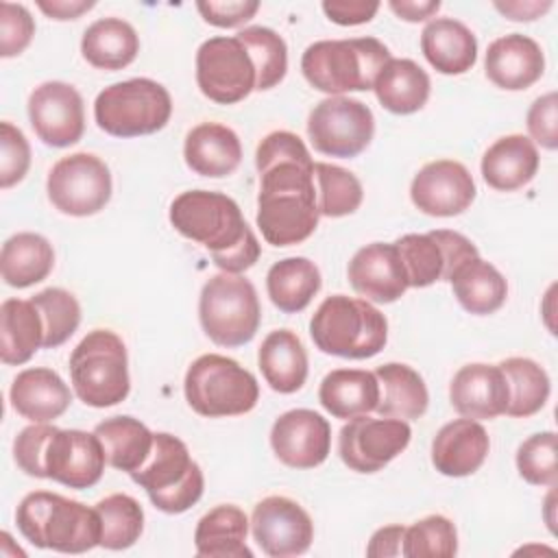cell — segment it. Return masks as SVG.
<instances>
[{
    "label": "cell",
    "instance_id": "cb8c5ba5",
    "mask_svg": "<svg viewBox=\"0 0 558 558\" xmlns=\"http://www.w3.org/2000/svg\"><path fill=\"white\" fill-rule=\"evenodd\" d=\"M9 401L20 416L33 423H50L70 408L72 392L59 373L35 366L15 375Z\"/></svg>",
    "mask_w": 558,
    "mask_h": 558
},
{
    "label": "cell",
    "instance_id": "d4e9b609",
    "mask_svg": "<svg viewBox=\"0 0 558 558\" xmlns=\"http://www.w3.org/2000/svg\"><path fill=\"white\" fill-rule=\"evenodd\" d=\"M538 163L536 144L521 133H512L495 140L486 148L480 170L493 190L514 192L534 179Z\"/></svg>",
    "mask_w": 558,
    "mask_h": 558
},
{
    "label": "cell",
    "instance_id": "277c9868",
    "mask_svg": "<svg viewBox=\"0 0 558 558\" xmlns=\"http://www.w3.org/2000/svg\"><path fill=\"white\" fill-rule=\"evenodd\" d=\"M390 50L375 37L320 39L305 48L301 72L305 81L329 96L373 89L379 70L390 61Z\"/></svg>",
    "mask_w": 558,
    "mask_h": 558
},
{
    "label": "cell",
    "instance_id": "ac0fdd59",
    "mask_svg": "<svg viewBox=\"0 0 558 558\" xmlns=\"http://www.w3.org/2000/svg\"><path fill=\"white\" fill-rule=\"evenodd\" d=\"M475 181L464 163L453 159H436L425 163L412 179L410 198L414 207L427 216H458L475 198Z\"/></svg>",
    "mask_w": 558,
    "mask_h": 558
},
{
    "label": "cell",
    "instance_id": "9f6ffc18",
    "mask_svg": "<svg viewBox=\"0 0 558 558\" xmlns=\"http://www.w3.org/2000/svg\"><path fill=\"white\" fill-rule=\"evenodd\" d=\"M388 7L405 22H425L434 20L440 9L438 0H390Z\"/></svg>",
    "mask_w": 558,
    "mask_h": 558
},
{
    "label": "cell",
    "instance_id": "74e56055",
    "mask_svg": "<svg viewBox=\"0 0 558 558\" xmlns=\"http://www.w3.org/2000/svg\"><path fill=\"white\" fill-rule=\"evenodd\" d=\"M94 434L102 442L107 464L129 475L137 471L153 451L155 434L133 416H111L94 427Z\"/></svg>",
    "mask_w": 558,
    "mask_h": 558
},
{
    "label": "cell",
    "instance_id": "b9f144b4",
    "mask_svg": "<svg viewBox=\"0 0 558 558\" xmlns=\"http://www.w3.org/2000/svg\"><path fill=\"white\" fill-rule=\"evenodd\" d=\"M235 37L246 46L255 65V89L264 92L279 85L288 70V46L283 37L268 26H246Z\"/></svg>",
    "mask_w": 558,
    "mask_h": 558
},
{
    "label": "cell",
    "instance_id": "680465c9",
    "mask_svg": "<svg viewBox=\"0 0 558 558\" xmlns=\"http://www.w3.org/2000/svg\"><path fill=\"white\" fill-rule=\"evenodd\" d=\"M0 538H2V545H11V536H9L7 532H2ZM15 556H26V554H24L20 547H15Z\"/></svg>",
    "mask_w": 558,
    "mask_h": 558
},
{
    "label": "cell",
    "instance_id": "6da1fadb",
    "mask_svg": "<svg viewBox=\"0 0 558 558\" xmlns=\"http://www.w3.org/2000/svg\"><path fill=\"white\" fill-rule=\"evenodd\" d=\"M259 172L257 227L272 246L307 240L318 227L314 161L296 133L272 131L255 150Z\"/></svg>",
    "mask_w": 558,
    "mask_h": 558
},
{
    "label": "cell",
    "instance_id": "db71d44e",
    "mask_svg": "<svg viewBox=\"0 0 558 558\" xmlns=\"http://www.w3.org/2000/svg\"><path fill=\"white\" fill-rule=\"evenodd\" d=\"M403 525H386L379 527L366 547V556L371 558H386V556H401V545H403Z\"/></svg>",
    "mask_w": 558,
    "mask_h": 558
},
{
    "label": "cell",
    "instance_id": "9a60e30c",
    "mask_svg": "<svg viewBox=\"0 0 558 558\" xmlns=\"http://www.w3.org/2000/svg\"><path fill=\"white\" fill-rule=\"evenodd\" d=\"M251 532L259 549L270 558L301 556L314 541L310 514L290 497H264L251 514Z\"/></svg>",
    "mask_w": 558,
    "mask_h": 558
},
{
    "label": "cell",
    "instance_id": "f5cc1de1",
    "mask_svg": "<svg viewBox=\"0 0 558 558\" xmlns=\"http://www.w3.org/2000/svg\"><path fill=\"white\" fill-rule=\"evenodd\" d=\"M325 15L340 26H357L366 24L379 11V2L373 0H325Z\"/></svg>",
    "mask_w": 558,
    "mask_h": 558
},
{
    "label": "cell",
    "instance_id": "484cf974",
    "mask_svg": "<svg viewBox=\"0 0 558 558\" xmlns=\"http://www.w3.org/2000/svg\"><path fill=\"white\" fill-rule=\"evenodd\" d=\"M183 159L192 172L220 179L240 166L242 144L233 129L218 122H203L185 135Z\"/></svg>",
    "mask_w": 558,
    "mask_h": 558
},
{
    "label": "cell",
    "instance_id": "f546056e",
    "mask_svg": "<svg viewBox=\"0 0 558 558\" xmlns=\"http://www.w3.org/2000/svg\"><path fill=\"white\" fill-rule=\"evenodd\" d=\"M248 519L242 508L222 504L203 514L194 530L196 554L205 558H253L246 545Z\"/></svg>",
    "mask_w": 558,
    "mask_h": 558
},
{
    "label": "cell",
    "instance_id": "83f0119b",
    "mask_svg": "<svg viewBox=\"0 0 558 558\" xmlns=\"http://www.w3.org/2000/svg\"><path fill=\"white\" fill-rule=\"evenodd\" d=\"M259 371L266 384L281 395L301 390L307 379V353L301 338L290 329L270 331L257 351Z\"/></svg>",
    "mask_w": 558,
    "mask_h": 558
},
{
    "label": "cell",
    "instance_id": "4fadbf2b",
    "mask_svg": "<svg viewBox=\"0 0 558 558\" xmlns=\"http://www.w3.org/2000/svg\"><path fill=\"white\" fill-rule=\"evenodd\" d=\"M196 83L205 98L218 105L244 100L257 83L246 46L233 37H209L196 50Z\"/></svg>",
    "mask_w": 558,
    "mask_h": 558
},
{
    "label": "cell",
    "instance_id": "8992f818",
    "mask_svg": "<svg viewBox=\"0 0 558 558\" xmlns=\"http://www.w3.org/2000/svg\"><path fill=\"white\" fill-rule=\"evenodd\" d=\"M74 395L92 408H111L129 397V357L122 338L111 329L89 331L70 355Z\"/></svg>",
    "mask_w": 558,
    "mask_h": 558
},
{
    "label": "cell",
    "instance_id": "c3c4849f",
    "mask_svg": "<svg viewBox=\"0 0 558 558\" xmlns=\"http://www.w3.org/2000/svg\"><path fill=\"white\" fill-rule=\"evenodd\" d=\"M35 35V20L24 4L0 2V57H17Z\"/></svg>",
    "mask_w": 558,
    "mask_h": 558
},
{
    "label": "cell",
    "instance_id": "d6986e66",
    "mask_svg": "<svg viewBox=\"0 0 558 558\" xmlns=\"http://www.w3.org/2000/svg\"><path fill=\"white\" fill-rule=\"evenodd\" d=\"M270 447L286 466L314 469L329 456L331 427L314 410H288L270 427Z\"/></svg>",
    "mask_w": 558,
    "mask_h": 558
},
{
    "label": "cell",
    "instance_id": "7dc6e473",
    "mask_svg": "<svg viewBox=\"0 0 558 558\" xmlns=\"http://www.w3.org/2000/svg\"><path fill=\"white\" fill-rule=\"evenodd\" d=\"M31 168V146L24 133L11 122L0 124V187L20 183Z\"/></svg>",
    "mask_w": 558,
    "mask_h": 558
},
{
    "label": "cell",
    "instance_id": "ab89813d",
    "mask_svg": "<svg viewBox=\"0 0 558 558\" xmlns=\"http://www.w3.org/2000/svg\"><path fill=\"white\" fill-rule=\"evenodd\" d=\"M100 517V545L105 549H126L135 545L144 530V510L137 499L124 493H113L100 499L96 506Z\"/></svg>",
    "mask_w": 558,
    "mask_h": 558
},
{
    "label": "cell",
    "instance_id": "1f68e13d",
    "mask_svg": "<svg viewBox=\"0 0 558 558\" xmlns=\"http://www.w3.org/2000/svg\"><path fill=\"white\" fill-rule=\"evenodd\" d=\"M140 37L122 17H100L81 37L83 59L98 70H122L135 61Z\"/></svg>",
    "mask_w": 558,
    "mask_h": 558
},
{
    "label": "cell",
    "instance_id": "11a10c76",
    "mask_svg": "<svg viewBox=\"0 0 558 558\" xmlns=\"http://www.w3.org/2000/svg\"><path fill=\"white\" fill-rule=\"evenodd\" d=\"M554 7L551 0H506L495 2V9L506 15L512 22H532L541 15H545Z\"/></svg>",
    "mask_w": 558,
    "mask_h": 558
},
{
    "label": "cell",
    "instance_id": "3957f363",
    "mask_svg": "<svg viewBox=\"0 0 558 558\" xmlns=\"http://www.w3.org/2000/svg\"><path fill=\"white\" fill-rule=\"evenodd\" d=\"M15 523L22 536L41 549L83 554L100 545L102 527L96 508L57 493H28L15 510Z\"/></svg>",
    "mask_w": 558,
    "mask_h": 558
},
{
    "label": "cell",
    "instance_id": "f6af8a7d",
    "mask_svg": "<svg viewBox=\"0 0 558 558\" xmlns=\"http://www.w3.org/2000/svg\"><path fill=\"white\" fill-rule=\"evenodd\" d=\"M458 554L456 525L442 514H429L403 532L401 556L405 558H451Z\"/></svg>",
    "mask_w": 558,
    "mask_h": 558
},
{
    "label": "cell",
    "instance_id": "e0dca14e",
    "mask_svg": "<svg viewBox=\"0 0 558 558\" xmlns=\"http://www.w3.org/2000/svg\"><path fill=\"white\" fill-rule=\"evenodd\" d=\"M28 120L44 144L54 148L72 146L85 131L83 98L70 83L46 81L28 96Z\"/></svg>",
    "mask_w": 558,
    "mask_h": 558
},
{
    "label": "cell",
    "instance_id": "4dcf8cb0",
    "mask_svg": "<svg viewBox=\"0 0 558 558\" xmlns=\"http://www.w3.org/2000/svg\"><path fill=\"white\" fill-rule=\"evenodd\" d=\"M379 384V401L375 412L379 416L414 421L421 418L429 403V392L423 377L408 364L388 362L375 368Z\"/></svg>",
    "mask_w": 558,
    "mask_h": 558
},
{
    "label": "cell",
    "instance_id": "f907efd6",
    "mask_svg": "<svg viewBox=\"0 0 558 558\" xmlns=\"http://www.w3.org/2000/svg\"><path fill=\"white\" fill-rule=\"evenodd\" d=\"M527 133L530 140L541 144L547 150H554L558 146V96L556 92H549L532 102L527 109Z\"/></svg>",
    "mask_w": 558,
    "mask_h": 558
},
{
    "label": "cell",
    "instance_id": "9c48e42d",
    "mask_svg": "<svg viewBox=\"0 0 558 558\" xmlns=\"http://www.w3.org/2000/svg\"><path fill=\"white\" fill-rule=\"evenodd\" d=\"M172 116L168 89L153 78H129L105 87L94 100L96 124L113 137L161 131Z\"/></svg>",
    "mask_w": 558,
    "mask_h": 558
},
{
    "label": "cell",
    "instance_id": "44dd1931",
    "mask_svg": "<svg viewBox=\"0 0 558 558\" xmlns=\"http://www.w3.org/2000/svg\"><path fill=\"white\" fill-rule=\"evenodd\" d=\"M484 70L490 83L501 89L519 92L534 85L545 72L543 48L527 35L510 33L490 41Z\"/></svg>",
    "mask_w": 558,
    "mask_h": 558
},
{
    "label": "cell",
    "instance_id": "bcb514c9",
    "mask_svg": "<svg viewBox=\"0 0 558 558\" xmlns=\"http://www.w3.org/2000/svg\"><path fill=\"white\" fill-rule=\"evenodd\" d=\"M517 471L534 486H556V432H538L525 438L517 449Z\"/></svg>",
    "mask_w": 558,
    "mask_h": 558
},
{
    "label": "cell",
    "instance_id": "7bdbcfd3",
    "mask_svg": "<svg viewBox=\"0 0 558 558\" xmlns=\"http://www.w3.org/2000/svg\"><path fill=\"white\" fill-rule=\"evenodd\" d=\"M410 288H427L445 281L447 262L440 242L429 233H405L395 242Z\"/></svg>",
    "mask_w": 558,
    "mask_h": 558
},
{
    "label": "cell",
    "instance_id": "681fc988",
    "mask_svg": "<svg viewBox=\"0 0 558 558\" xmlns=\"http://www.w3.org/2000/svg\"><path fill=\"white\" fill-rule=\"evenodd\" d=\"M54 425L48 423H33L24 427L15 440H13V458L15 464L31 477H41L44 480V469H41V458L46 442L50 434L54 432Z\"/></svg>",
    "mask_w": 558,
    "mask_h": 558
},
{
    "label": "cell",
    "instance_id": "8d00e7d4",
    "mask_svg": "<svg viewBox=\"0 0 558 558\" xmlns=\"http://www.w3.org/2000/svg\"><path fill=\"white\" fill-rule=\"evenodd\" d=\"M266 290L283 314L303 312L320 290V270L307 257L279 259L268 268Z\"/></svg>",
    "mask_w": 558,
    "mask_h": 558
},
{
    "label": "cell",
    "instance_id": "d590c367",
    "mask_svg": "<svg viewBox=\"0 0 558 558\" xmlns=\"http://www.w3.org/2000/svg\"><path fill=\"white\" fill-rule=\"evenodd\" d=\"M54 266L52 244L31 231L11 235L0 251V272L7 286L28 288L44 281Z\"/></svg>",
    "mask_w": 558,
    "mask_h": 558
},
{
    "label": "cell",
    "instance_id": "ba28073f",
    "mask_svg": "<svg viewBox=\"0 0 558 558\" xmlns=\"http://www.w3.org/2000/svg\"><path fill=\"white\" fill-rule=\"evenodd\" d=\"M183 392L190 408L209 418L246 414L259 399V386L253 373L218 353H205L187 366Z\"/></svg>",
    "mask_w": 558,
    "mask_h": 558
},
{
    "label": "cell",
    "instance_id": "d6a6232c",
    "mask_svg": "<svg viewBox=\"0 0 558 558\" xmlns=\"http://www.w3.org/2000/svg\"><path fill=\"white\" fill-rule=\"evenodd\" d=\"M429 87L427 72L412 59H390L373 83L379 105L397 116L423 109L429 98Z\"/></svg>",
    "mask_w": 558,
    "mask_h": 558
},
{
    "label": "cell",
    "instance_id": "836d02e7",
    "mask_svg": "<svg viewBox=\"0 0 558 558\" xmlns=\"http://www.w3.org/2000/svg\"><path fill=\"white\" fill-rule=\"evenodd\" d=\"M44 347V323L28 299H7L0 305V360L7 366L28 362Z\"/></svg>",
    "mask_w": 558,
    "mask_h": 558
},
{
    "label": "cell",
    "instance_id": "ffe728a7",
    "mask_svg": "<svg viewBox=\"0 0 558 558\" xmlns=\"http://www.w3.org/2000/svg\"><path fill=\"white\" fill-rule=\"evenodd\" d=\"M347 277L351 288L373 303H395L410 288L395 242H371L362 246L351 257Z\"/></svg>",
    "mask_w": 558,
    "mask_h": 558
},
{
    "label": "cell",
    "instance_id": "e575fe53",
    "mask_svg": "<svg viewBox=\"0 0 558 558\" xmlns=\"http://www.w3.org/2000/svg\"><path fill=\"white\" fill-rule=\"evenodd\" d=\"M449 283L453 288V296L458 299V303L475 316L497 312L508 296L506 277L490 262H484L480 255L460 264L453 270Z\"/></svg>",
    "mask_w": 558,
    "mask_h": 558
},
{
    "label": "cell",
    "instance_id": "7c38bea8",
    "mask_svg": "<svg viewBox=\"0 0 558 558\" xmlns=\"http://www.w3.org/2000/svg\"><path fill=\"white\" fill-rule=\"evenodd\" d=\"M375 118L368 105L349 96H329L320 100L307 118V137L312 146L329 157H357L373 140Z\"/></svg>",
    "mask_w": 558,
    "mask_h": 558
},
{
    "label": "cell",
    "instance_id": "6f0895ef",
    "mask_svg": "<svg viewBox=\"0 0 558 558\" xmlns=\"http://www.w3.org/2000/svg\"><path fill=\"white\" fill-rule=\"evenodd\" d=\"M96 2L94 0H37V7L50 20H76L85 11H89Z\"/></svg>",
    "mask_w": 558,
    "mask_h": 558
},
{
    "label": "cell",
    "instance_id": "52a82bcc",
    "mask_svg": "<svg viewBox=\"0 0 558 558\" xmlns=\"http://www.w3.org/2000/svg\"><path fill=\"white\" fill-rule=\"evenodd\" d=\"M131 480L148 493L157 510L168 514L190 510L205 488L203 471L192 460L187 445L168 432L155 434L150 456L131 473Z\"/></svg>",
    "mask_w": 558,
    "mask_h": 558
},
{
    "label": "cell",
    "instance_id": "f35d334b",
    "mask_svg": "<svg viewBox=\"0 0 558 558\" xmlns=\"http://www.w3.org/2000/svg\"><path fill=\"white\" fill-rule=\"evenodd\" d=\"M497 366L508 381L506 414L514 418H527L541 412L551 390L545 368L530 357H508Z\"/></svg>",
    "mask_w": 558,
    "mask_h": 558
},
{
    "label": "cell",
    "instance_id": "603a6c76",
    "mask_svg": "<svg viewBox=\"0 0 558 558\" xmlns=\"http://www.w3.org/2000/svg\"><path fill=\"white\" fill-rule=\"evenodd\" d=\"M490 449L488 432L475 418H453L432 440V464L447 477L473 475Z\"/></svg>",
    "mask_w": 558,
    "mask_h": 558
},
{
    "label": "cell",
    "instance_id": "ee69618b",
    "mask_svg": "<svg viewBox=\"0 0 558 558\" xmlns=\"http://www.w3.org/2000/svg\"><path fill=\"white\" fill-rule=\"evenodd\" d=\"M44 323V349H57L76 331L81 323V305L76 296L63 288H46L31 296Z\"/></svg>",
    "mask_w": 558,
    "mask_h": 558
},
{
    "label": "cell",
    "instance_id": "816d5d0a",
    "mask_svg": "<svg viewBox=\"0 0 558 558\" xmlns=\"http://www.w3.org/2000/svg\"><path fill=\"white\" fill-rule=\"evenodd\" d=\"M196 9L203 15V20L211 26L235 28L248 22L257 13L259 2L257 0H229V2L209 0V2H196Z\"/></svg>",
    "mask_w": 558,
    "mask_h": 558
},
{
    "label": "cell",
    "instance_id": "5b68a950",
    "mask_svg": "<svg viewBox=\"0 0 558 558\" xmlns=\"http://www.w3.org/2000/svg\"><path fill=\"white\" fill-rule=\"evenodd\" d=\"M310 336L316 349L327 355L366 360L384 349L388 320L366 299L331 294L316 307Z\"/></svg>",
    "mask_w": 558,
    "mask_h": 558
},
{
    "label": "cell",
    "instance_id": "60d3db41",
    "mask_svg": "<svg viewBox=\"0 0 558 558\" xmlns=\"http://www.w3.org/2000/svg\"><path fill=\"white\" fill-rule=\"evenodd\" d=\"M314 185L318 214L327 218H342L353 214L364 198L360 179L333 163H314Z\"/></svg>",
    "mask_w": 558,
    "mask_h": 558
},
{
    "label": "cell",
    "instance_id": "30bf717a",
    "mask_svg": "<svg viewBox=\"0 0 558 558\" xmlns=\"http://www.w3.org/2000/svg\"><path fill=\"white\" fill-rule=\"evenodd\" d=\"M198 318L207 338L220 347H242L259 329L262 307L255 286L242 275L220 272L205 281Z\"/></svg>",
    "mask_w": 558,
    "mask_h": 558
},
{
    "label": "cell",
    "instance_id": "2e32d148",
    "mask_svg": "<svg viewBox=\"0 0 558 558\" xmlns=\"http://www.w3.org/2000/svg\"><path fill=\"white\" fill-rule=\"evenodd\" d=\"M107 464L102 442L92 432L54 429L46 442L41 469L44 480H54L68 488H89L98 484Z\"/></svg>",
    "mask_w": 558,
    "mask_h": 558
},
{
    "label": "cell",
    "instance_id": "7402d4cb",
    "mask_svg": "<svg viewBox=\"0 0 558 558\" xmlns=\"http://www.w3.org/2000/svg\"><path fill=\"white\" fill-rule=\"evenodd\" d=\"M449 401L460 416L495 418L506 414L508 381L499 366L473 362L462 366L449 384Z\"/></svg>",
    "mask_w": 558,
    "mask_h": 558
},
{
    "label": "cell",
    "instance_id": "7a4b0ae2",
    "mask_svg": "<svg viewBox=\"0 0 558 558\" xmlns=\"http://www.w3.org/2000/svg\"><path fill=\"white\" fill-rule=\"evenodd\" d=\"M168 216L183 238L209 251L222 272L242 275L259 259V242L246 225L240 205L222 192H181L172 201Z\"/></svg>",
    "mask_w": 558,
    "mask_h": 558
},
{
    "label": "cell",
    "instance_id": "8fae6325",
    "mask_svg": "<svg viewBox=\"0 0 558 558\" xmlns=\"http://www.w3.org/2000/svg\"><path fill=\"white\" fill-rule=\"evenodd\" d=\"M46 192L50 203L65 216H94L111 198V172L92 153L61 157L48 172Z\"/></svg>",
    "mask_w": 558,
    "mask_h": 558
},
{
    "label": "cell",
    "instance_id": "4316f807",
    "mask_svg": "<svg viewBox=\"0 0 558 558\" xmlns=\"http://www.w3.org/2000/svg\"><path fill=\"white\" fill-rule=\"evenodd\" d=\"M421 52L440 74H464L477 61L473 31L453 17H434L421 33Z\"/></svg>",
    "mask_w": 558,
    "mask_h": 558
},
{
    "label": "cell",
    "instance_id": "5bb4252c",
    "mask_svg": "<svg viewBox=\"0 0 558 558\" xmlns=\"http://www.w3.org/2000/svg\"><path fill=\"white\" fill-rule=\"evenodd\" d=\"M412 438L408 421L371 418L368 414L349 418L338 434V453L355 473H377L392 462Z\"/></svg>",
    "mask_w": 558,
    "mask_h": 558
},
{
    "label": "cell",
    "instance_id": "f1b7e54d",
    "mask_svg": "<svg viewBox=\"0 0 558 558\" xmlns=\"http://www.w3.org/2000/svg\"><path fill=\"white\" fill-rule=\"evenodd\" d=\"M318 401L333 418L349 421L368 414L379 401L377 377L362 368H336L323 377Z\"/></svg>",
    "mask_w": 558,
    "mask_h": 558
}]
</instances>
